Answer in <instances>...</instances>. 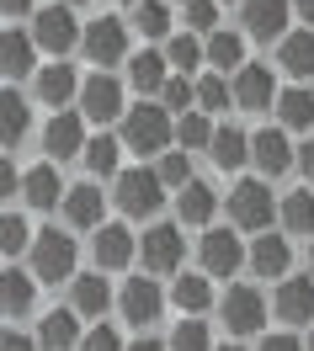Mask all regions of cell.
I'll use <instances>...</instances> for the list:
<instances>
[{
    "mask_svg": "<svg viewBox=\"0 0 314 351\" xmlns=\"http://www.w3.org/2000/svg\"><path fill=\"white\" fill-rule=\"evenodd\" d=\"M0 351H38V341H32V335H16V330H5V335H0Z\"/></svg>",
    "mask_w": 314,
    "mask_h": 351,
    "instance_id": "obj_47",
    "label": "cell"
},
{
    "mask_svg": "<svg viewBox=\"0 0 314 351\" xmlns=\"http://www.w3.org/2000/svg\"><path fill=\"white\" fill-rule=\"evenodd\" d=\"M32 282H75V240L59 229L32 234Z\"/></svg>",
    "mask_w": 314,
    "mask_h": 351,
    "instance_id": "obj_2",
    "label": "cell"
},
{
    "mask_svg": "<svg viewBox=\"0 0 314 351\" xmlns=\"http://www.w3.org/2000/svg\"><path fill=\"white\" fill-rule=\"evenodd\" d=\"M282 69L288 75H314V32H288L282 38Z\"/></svg>",
    "mask_w": 314,
    "mask_h": 351,
    "instance_id": "obj_32",
    "label": "cell"
},
{
    "mask_svg": "<svg viewBox=\"0 0 314 351\" xmlns=\"http://www.w3.org/2000/svg\"><path fill=\"white\" fill-rule=\"evenodd\" d=\"M176 208H181V223H208L213 213H219V192H213L208 181H186L181 197H176Z\"/></svg>",
    "mask_w": 314,
    "mask_h": 351,
    "instance_id": "obj_26",
    "label": "cell"
},
{
    "mask_svg": "<svg viewBox=\"0 0 314 351\" xmlns=\"http://www.w3.org/2000/svg\"><path fill=\"white\" fill-rule=\"evenodd\" d=\"M59 208H64L69 229H101V208H107V197L86 181V186H64V202H59Z\"/></svg>",
    "mask_w": 314,
    "mask_h": 351,
    "instance_id": "obj_17",
    "label": "cell"
},
{
    "mask_svg": "<svg viewBox=\"0 0 314 351\" xmlns=\"http://www.w3.org/2000/svg\"><path fill=\"white\" fill-rule=\"evenodd\" d=\"M16 186H22V181H16V165H11L5 154H0V202H5V197H16Z\"/></svg>",
    "mask_w": 314,
    "mask_h": 351,
    "instance_id": "obj_46",
    "label": "cell"
},
{
    "mask_svg": "<svg viewBox=\"0 0 314 351\" xmlns=\"http://www.w3.org/2000/svg\"><path fill=\"white\" fill-rule=\"evenodd\" d=\"M134 250L144 256V271H176L186 240H181V229H171V223H155V229H144V240Z\"/></svg>",
    "mask_w": 314,
    "mask_h": 351,
    "instance_id": "obj_6",
    "label": "cell"
},
{
    "mask_svg": "<svg viewBox=\"0 0 314 351\" xmlns=\"http://www.w3.org/2000/svg\"><path fill=\"white\" fill-rule=\"evenodd\" d=\"M80 117H90V123L123 117V86H117L112 75H90L86 86H80Z\"/></svg>",
    "mask_w": 314,
    "mask_h": 351,
    "instance_id": "obj_8",
    "label": "cell"
},
{
    "mask_svg": "<svg viewBox=\"0 0 314 351\" xmlns=\"http://www.w3.org/2000/svg\"><path fill=\"white\" fill-rule=\"evenodd\" d=\"M160 107H165V112H186V107H192V86H186L181 75H171L165 90H160Z\"/></svg>",
    "mask_w": 314,
    "mask_h": 351,
    "instance_id": "obj_43",
    "label": "cell"
},
{
    "mask_svg": "<svg viewBox=\"0 0 314 351\" xmlns=\"http://www.w3.org/2000/svg\"><path fill=\"white\" fill-rule=\"evenodd\" d=\"M128 5H138V0H128Z\"/></svg>",
    "mask_w": 314,
    "mask_h": 351,
    "instance_id": "obj_57",
    "label": "cell"
},
{
    "mask_svg": "<svg viewBox=\"0 0 314 351\" xmlns=\"http://www.w3.org/2000/svg\"><path fill=\"white\" fill-rule=\"evenodd\" d=\"M22 197H27V208H38V213L59 208V202H64V181H59V171H53V165H32V171L22 176Z\"/></svg>",
    "mask_w": 314,
    "mask_h": 351,
    "instance_id": "obj_19",
    "label": "cell"
},
{
    "mask_svg": "<svg viewBox=\"0 0 314 351\" xmlns=\"http://www.w3.org/2000/svg\"><path fill=\"white\" fill-rule=\"evenodd\" d=\"M219 314H224V325L234 330V335H256L261 319H267V304H261L256 287H229V298L219 304Z\"/></svg>",
    "mask_w": 314,
    "mask_h": 351,
    "instance_id": "obj_10",
    "label": "cell"
},
{
    "mask_svg": "<svg viewBox=\"0 0 314 351\" xmlns=\"http://www.w3.org/2000/svg\"><path fill=\"white\" fill-rule=\"evenodd\" d=\"M277 319L282 325H314V277H293L277 287Z\"/></svg>",
    "mask_w": 314,
    "mask_h": 351,
    "instance_id": "obj_16",
    "label": "cell"
},
{
    "mask_svg": "<svg viewBox=\"0 0 314 351\" xmlns=\"http://www.w3.org/2000/svg\"><path fill=\"white\" fill-rule=\"evenodd\" d=\"M176 138H181V149H208V138H213V123H208L202 112H181Z\"/></svg>",
    "mask_w": 314,
    "mask_h": 351,
    "instance_id": "obj_37",
    "label": "cell"
},
{
    "mask_svg": "<svg viewBox=\"0 0 314 351\" xmlns=\"http://www.w3.org/2000/svg\"><path fill=\"white\" fill-rule=\"evenodd\" d=\"M134 245L138 240L123 229V223H101V229H96V266H101V271L128 266V261H134Z\"/></svg>",
    "mask_w": 314,
    "mask_h": 351,
    "instance_id": "obj_21",
    "label": "cell"
},
{
    "mask_svg": "<svg viewBox=\"0 0 314 351\" xmlns=\"http://www.w3.org/2000/svg\"><path fill=\"white\" fill-rule=\"evenodd\" d=\"M80 48H86L90 64H101V75H107V64L128 59V22H123V16H96V22H86L80 27Z\"/></svg>",
    "mask_w": 314,
    "mask_h": 351,
    "instance_id": "obj_4",
    "label": "cell"
},
{
    "mask_svg": "<svg viewBox=\"0 0 314 351\" xmlns=\"http://www.w3.org/2000/svg\"><path fill=\"white\" fill-rule=\"evenodd\" d=\"M208 149H213V160H219V171H240V165L250 160V138L240 128H213Z\"/></svg>",
    "mask_w": 314,
    "mask_h": 351,
    "instance_id": "obj_27",
    "label": "cell"
},
{
    "mask_svg": "<svg viewBox=\"0 0 314 351\" xmlns=\"http://www.w3.org/2000/svg\"><path fill=\"white\" fill-rule=\"evenodd\" d=\"M261 351H304V346H298L293 335H267V341H261Z\"/></svg>",
    "mask_w": 314,
    "mask_h": 351,
    "instance_id": "obj_48",
    "label": "cell"
},
{
    "mask_svg": "<svg viewBox=\"0 0 314 351\" xmlns=\"http://www.w3.org/2000/svg\"><path fill=\"white\" fill-rule=\"evenodd\" d=\"M165 69H171V64H165V53H134V59H128V80H134L138 96H160L165 80H171Z\"/></svg>",
    "mask_w": 314,
    "mask_h": 351,
    "instance_id": "obj_24",
    "label": "cell"
},
{
    "mask_svg": "<svg viewBox=\"0 0 314 351\" xmlns=\"http://www.w3.org/2000/svg\"><path fill=\"white\" fill-rule=\"evenodd\" d=\"M64 5H86V0H64Z\"/></svg>",
    "mask_w": 314,
    "mask_h": 351,
    "instance_id": "obj_53",
    "label": "cell"
},
{
    "mask_svg": "<svg viewBox=\"0 0 314 351\" xmlns=\"http://www.w3.org/2000/svg\"><path fill=\"white\" fill-rule=\"evenodd\" d=\"M277 117H282V128H314V96L309 90H282Z\"/></svg>",
    "mask_w": 314,
    "mask_h": 351,
    "instance_id": "obj_34",
    "label": "cell"
},
{
    "mask_svg": "<svg viewBox=\"0 0 314 351\" xmlns=\"http://www.w3.org/2000/svg\"><path fill=\"white\" fill-rule=\"evenodd\" d=\"M32 245V229H27L22 213H0V256H16Z\"/></svg>",
    "mask_w": 314,
    "mask_h": 351,
    "instance_id": "obj_38",
    "label": "cell"
},
{
    "mask_svg": "<svg viewBox=\"0 0 314 351\" xmlns=\"http://www.w3.org/2000/svg\"><path fill=\"white\" fill-rule=\"evenodd\" d=\"M38 96H43L53 112H64L69 96H80V80H75V69L59 64V59H53L48 69H38Z\"/></svg>",
    "mask_w": 314,
    "mask_h": 351,
    "instance_id": "obj_23",
    "label": "cell"
},
{
    "mask_svg": "<svg viewBox=\"0 0 314 351\" xmlns=\"http://www.w3.org/2000/svg\"><path fill=\"white\" fill-rule=\"evenodd\" d=\"M43 149L53 160H75V154L86 149V117L80 112H53L43 128Z\"/></svg>",
    "mask_w": 314,
    "mask_h": 351,
    "instance_id": "obj_9",
    "label": "cell"
},
{
    "mask_svg": "<svg viewBox=\"0 0 314 351\" xmlns=\"http://www.w3.org/2000/svg\"><path fill=\"white\" fill-rule=\"evenodd\" d=\"M160 202H165V186L155 181V171H117V208L123 213L144 219V213H155Z\"/></svg>",
    "mask_w": 314,
    "mask_h": 351,
    "instance_id": "obj_5",
    "label": "cell"
},
{
    "mask_svg": "<svg viewBox=\"0 0 314 351\" xmlns=\"http://www.w3.org/2000/svg\"><path fill=\"white\" fill-rule=\"evenodd\" d=\"M27 128H32V112L16 90H0V144H22Z\"/></svg>",
    "mask_w": 314,
    "mask_h": 351,
    "instance_id": "obj_28",
    "label": "cell"
},
{
    "mask_svg": "<svg viewBox=\"0 0 314 351\" xmlns=\"http://www.w3.org/2000/svg\"><path fill=\"white\" fill-rule=\"evenodd\" d=\"M32 59H38V48H32V32H16V27H5L0 32V80H22L32 75Z\"/></svg>",
    "mask_w": 314,
    "mask_h": 351,
    "instance_id": "obj_15",
    "label": "cell"
},
{
    "mask_svg": "<svg viewBox=\"0 0 314 351\" xmlns=\"http://www.w3.org/2000/svg\"><path fill=\"white\" fill-rule=\"evenodd\" d=\"M240 261H245V250H240V240L229 229H208L202 234V271L208 277H234Z\"/></svg>",
    "mask_w": 314,
    "mask_h": 351,
    "instance_id": "obj_12",
    "label": "cell"
},
{
    "mask_svg": "<svg viewBox=\"0 0 314 351\" xmlns=\"http://www.w3.org/2000/svg\"><path fill=\"white\" fill-rule=\"evenodd\" d=\"M298 165H304V176H309V181H314V138H309V144H304V149H298Z\"/></svg>",
    "mask_w": 314,
    "mask_h": 351,
    "instance_id": "obj_50",
    "label": "cell"
},
{
    "mask_svg": "<svg viewBox=\"0 0 314 351\" xmlns=\"http://www.w3.org/2000/svg\"><path fill=\"white\" fill-rule=\"evenodd\" d=\"M304 351H314V335H309V346H304Z\"/></svg>",
    "mask_w": 314,
    "mask_h": 351,
    "instance_id": "obj_56",
    "label": "cell"
},
{
    "mask_svg": "<svg viewBox=\"0 0 314 351\" xmlns=\"http://www.w3.org/2000/svg\"><path fill=\"white\" fill-rule=\"evenodd\" d=\"M160 308H165V293H160L155 282H144V277H134V282L123 287V319L128 325H155L160 319Z\"/></svg>",
    "mask_w": 314,
    "mask_h": 351,
    "instance_id": "obj_14",
    "label": "cell"
},
{
    "mask_svg": "<svg viewBox=\"0 0 314 351\" xmlns=\"http://www.w3.org/2000/svg\"><path fill=\"white\" fill-rule=\"evenodd\" d=\"M309 266H314V250H309ZM309 277H314V271H309Z\"/></svg>",
    "mask_w": 314,
    "mask_h": 351,
    "instance_id": "obj_55",
    "label": "cell"
},
{
    "mask_svg": "<svg viewBox=\"0 0 314 351\" xmlns=\"http://www.w3.org/2000/svg\"><path fill=\"white\" fill-rule=\"evenodd\" d=\"M160 186H186L192 181V165H186V149L181 154H160V171H155Z\"/></svg>",
    "mask_w": 314,
    "mask_h": 351,
    "instance_id": "obj_42",
    "label": "cell"
},
{
    "mask_svg": "<svg viewBox=\"0 0 314 351\" xmlns=\"http://www.w3.org/2000/svg\"><path fill=\"white\" fill-rule=\"evenodd\" d=\"M69 293H75V314H90V319H101L107 314V304H112V293H107V282H101V271H86V277H75L69 282Z\"/></svg>",
    "mask_w": 314,
    "mask_h": 351,
    "instance_id": "obj_25",
    "label": "cell"
},
{
    "mask_svg": "<svg viewBox=\"0 0 314 351\" xmlns=\"http://www.w3.org/2000/svg\"><path fill=\"white\" fill-rule=\"evenodd\" d=\"M219 351H240V346H219Z\"/></svg>",
    "mask_w": 314,
    "mask_h": 351,
    "instance_id": "obj_54",
    "label": "cell"
},
{
    "mask_svg": "<svg viewBox=\"0 0 314 351\" xmlns=\"http://www.w3.org/2000/svg\"><path fill=\"white\" fill-rule=\"evenodd\" d=\"M80 351H123V341H117L112 325H96L90 335H80Z\"/></svg>",
    "mask_w": 314,
    "mask_h": 351,
    "instance_id": "obj_45",
    "label": "cell"
},
{
    "mask_svg": "<svg viewBox=\"0 0 314 351\" xmlns=\"http://www.w3.org/2000/svg\"><path fill=\"white\" fill-rule=\"evenodd\" d=\"M293 11H298V16H304V27H314V0H288Z\"/></svg>",
    "mask_w": 314,
    "mask_h": 351,
    "instance_id": "obj_51",
    "label": "cell"
},
{
    "mask_svg": "<svg viewBox=\"0 0 314 351\" xmlns=\"http://www.w3.org/2000/svg\"><path fill=\"white\" fill-rule=\"evenodd\" d=\"M234 101L245 112H267L271 107V69L267 64H245L234 75Z\"/></svg>",
    "mask_w": 314,
    "mask_h": 351,
    "instance_id": "obj_22",
    "label": "cell"
},
{
    "mask_svg": "<svg viewBox=\"0 0 314 351\" xmlns=\"http://www.w3.org/2000/svg\"><path fill=\"white\" fill-rule=\"evenodd\" d=\"M165 351H213L208 346V325H202V319H181V325L171 330V346Z\"/></svg>",
    "mask_w": 314,
    "mask_h": 351,
    "instance_id": "obj_39",
    "label": "cell"
},
{
    "mask_svg": "<svg viewBox=\"0 0 314 351\" xmlns=\"http://www.w3.org/2000/svg\"><path fill=\"white\" fill-rule=\"evenodd\" d=\"M38 304V282H32V271H0V314L5 319H22L27 308Z\"/></svg>",
    "mask_w": 314,
    "mask_h": 351,
    "instance_id": "obj_20",
    "label": "cell"
},
{
    "mask_svg": "<svg viewBox=\"0 0 314 351\" xmlns=\"http://www.w3.org/2000/svg\"><path fill=\"white\" fill-rule=\"evenodd\" d=\"M134 27L144 38H165L171 32V11H165V0H138L134 5Z\"/></svg>",
    "mask_w": 314,
    "mask_h": 351,
    "instance_id": "obj_36",
    "label": "cell"
},
{
    "mask_svg": "<svg viewBox=\"0 0 314 351\" xmlns=\"http://www.w3.org/2000/svg\"><path fill=\"white\" fill-rule=\"evenodd\" d=\"M123 351H165L160 341H134V346H123Z\"/></svg>",
    "mask_w": 314,
    "mask_h": 351,
    "instance_id": "obj_52",
    "label": "cell"
},
{
    "mask_svg": "<svg viewBox=\"0 0 314 351\" xmlns=\"http://www.w3.org/2000/svg\"><path fill=\"white\" fill-rule=\"evenodd\" d=\"M282 229L288 234H314V192H288L282 197Z\"/></svg>",
    "mask_w": 314,
    "mask_h": 351,
    "instance_id": "obj_33",
    "label": "cell"
},
{
    "mask_svg": "<svg viewBox=\"0 0 314 351\" xmlns=\"http://www.w3.org/2000/svg\"><path fill=\"white\" fill-rule=\"evenodd\" d=\"M38 351H69L80 346V314L75 308H53V314H43V325H38Z\"/></svg>",
    "mask_w": 314,
    "mask_h": 351,
    "instance_id": "obj_18",
    "label": "cell"
},
{
    "mask_svg": "<svg viewBox=\"0 0 314 351\" xmlns=\"http://www.w3.org/2000/svg\"><path fill=\"white\" fill-rule=\"evenodd\" d=\"M213 22H219V5H213V0H186V27L213 32Z\"/></svg>",
    "mask_w": 314,
    "mask_h": 351,
    "instance_id": "obj_44",
    "label": "cell"
},
{
    "mask_svg": "<svg viewBox=\"0 0 314 351\" xmlns=\"http://www.w3.org/2000/svg\"><path fill=\"white\" fill-rule=\"evenodd\" d=\"M192 101H197V107H208V112H224V107H229L224 75H208V80H197V86H192Z\"/></svg>",
    "mask_w": 314,
    "mask_h": 351,
    "instance_id": "obj_40",
    "label": "cell"
},
{
    "mask_svg": "<svg viewBox=\"0 0 314 351\" xmlns=\"http://www.w3.org/2000/svg\"><path fill=\"white\" fill-rule=\"evenodd\" d=\"M288 261H293V250H288V240H277V234L256 240V250H250V271H256V277H282Z\"/></svg>",
    "mask_w": 314,
    "mask_h": 351,
    "instance_id": "obj_29",
    "label": "cell"
},
{
    "mask_svg": "<svg viewBox=\"0 0 314 351\" xmlns=\"http://www.w3.org/2000/svg\"><path fill=\"white\" fill-rule=\"evenodd\" d=\"M229 219L240 223V229H267V223H271V192H267V181H240V186L229 192Z\"/></svg>",
    "mask_w": 314,
    "mask_h": 351,
    "instance_id": "obj_7",
    "label": "cell"
},
{
    "mask_svg": "<svg viewBox=\"0 0 314 351\" xmlns=\"http://www.w3.org/2000/svg\"><path fill=\"white\" fill-rule=\"evenodd\" d=\"M213 5H219V0H213Z\"/></svg>",
    "mask_w": 314,
    "mask_h": 351,
    "instance_id": "obj_58",
    "label": "cell"
},
{
    "mask_svg": "<svg viewBox=\"0 0 314 351\" xmlns=\"http://www.w3.org/2000/svg\"><path fill=\"white\" fill-rule=\"evenodd\" d=\"M288 0H245V11H240V22H245L250 38H261V43H271V38H282L288 32Z\"/></svg>",
    "mask_w": 314,
    "mask_h": 351,
    "instance_id": "obj_13",
    "label": "cell"
},
{
    "mask_svg": "<svg viewBox=\"0 0 314 351\" xmlns=\"http://www.w3.org/2000/svg\"><path fill=\"white\" fill-rule=\"evenodd\" d=\"M171 138H176V123H171V112H165V107L138 101L134 112H123V144H128L134 154H165V149H171Z\"/></svg>",
    "mask_w": 314,
    "mask_h": 351,
    "instance_id": "obj_1",
    "label": "cell"
},
{
    "mask_svg": "<svg viewBox=\"0 0 314 351\" xmlns=\"http://www.w3.org/2000/svg\"><path fill=\"white\" fill-rule=\"evenodd\" d=\"M165 64H176V69H197V64H202V43L192 38V32L171 38V48H165Z\"/></svg>",
    "mask_w": 314,
    "mask_h": 351,
    "instance_id": "obj_41",
    "label": "cell"
},
{
    "mask_svg": "<svg viewBox=\"0 0 314 351\" xmlns=\"http://www.w3.org/2000/svg\"><path fill=\"white\" fill-rule=\"evenodd\" d=\"M32 11V0H0V16H27Z\"/></svg>",
    "mask_w": 314,
    "mask_h": 351,
    "instance_id": "obj_49",
    "label": "cell"
},
{
    "mask_svg": "<svg viewBox=\"0 0 314 351\" xmlns=\"http://www.w3.org/2000/svg\"><path fill=\"white\" fill-rule=\"evenodd\" d=\"M171 298H176V308L186 314V319H197L202 308L213 304V287H208V277H197V271H186L176 287H171Z\"/></svg>",
    "mask_w": 314,
    "mask_h": 351,
    "instance_id": "obj_31",
    "label": "cell"
},
{
    "mask_svg": "<svg viewBox=\"0 0 314 351\" xmlns=\"http://www.w3.org/2000/svg\"><path fill=\"white\" fill-rule=\"evenodd\" d=\"M250 160L261 165V176H288L293 171V144L282 128H261L250 133Z\"/></svg>",
    "mask_w": 314,
    "mask_h": 351,
    "instance_id": "obj_11",
    "label": "cell"
},
{
    "mask_svg": "<svg viewBox=\"0 0 314 351\" xmlns=\"http://www.w3.org/2000/svg\"><path fill=\"white\" fill-rule=\"evenodd\" d=\"M117 154H123V144L117 138H86V149H80V160L90 165V176H117Z\"/></svg>",
    "mask_w": 314,
    "mask_h": 351,
    "instance_id": "obj_35",
    "label": "cell"
},
{
    "mask_svg": "<svg viewBox=\"0 0 314 351\" xmlns=\"http://www.w3.org/2000/svg\"><path fill=\"white\" fill-rule=\"evenodd\" d=\"M75 43H80V22H75V11H69L64 0L32 11V48H43V53L59 59V53H69Z\"/></svg>",
    "mask_w": 314,
    "mask_h": 351,
    "instance_id": "obj_3",
    "label": "cell"
},
{
    "mask_svg": "<svg viewBox=\"0 0 314 351\" xmlns=\"http://www.w3.org/2000/svg\"><path fill=\"white\" fill-rule=\"evenodd\" d=\"M202 59L213 69H245V38L240 32H213L208 48H202Z\"/></svg>",
    "mask_w": 314,
    "mask_h": 351,
    "instance_id": "obj_30",
    "label": "cell"
}]
</instances>
